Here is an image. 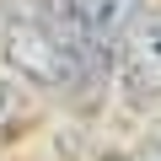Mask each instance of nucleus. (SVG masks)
<instances>
[{"mask_svg": "<svg viewBox=\"0 0 161 161\" xmlns=\"http://www.w3.org/2000/svg\"><path fill=\"white\" fill-rule=\"evenodd\" d=\"M0 59L16 80L38 92H75L80 80L92 75V64L80 59V48L70 43V32L48 16V11H16L0 27Z\"/></svg>", "mask_w": 161, "mask_h": 161, "instance_id": "nucleus-1", "label": "nucleus"}, {"mask_svg": "<svg viewBox=\"0 0 161 161\" xmlns=\"http://www.w3.org/2000/svg\"><path fill=\"white\" fill-rule=\"evenodd\" d=\"M118 86L129 97H161V6H140L118 32Z\"/></svg>", "mask_w": 161, "mask_h": 161, "instance_id": "nucleus-2", "label": "nucleus"}, {"mask_svg": "<svg viewBox=\"0 0 161 161\" xmlns=\"http://www.w3.org/2000/svg\"><path fill=\"white\" fill-rule=\"evenodd\" d=\"M43 118V97L27 80H0V140H16Z\"/></svg>", "mask_w": 161, "mask_h": 161, "instance_id": "nucleus-3", "label": "nucleus"}, {"mask_svg": "<svg viewBox=\"0 0 161 161\" xmlns=\"http://www.w3.org/2000/svg\"><path fill=\"white\" fill-rule=\"evenodd\" d=\"M113 161H134V156H113Z\"/></svg>", "mask_w": 161, "mask_h": 161, "instance_id": "nucleus-4", "label": "nucleus"}]
</instances>
